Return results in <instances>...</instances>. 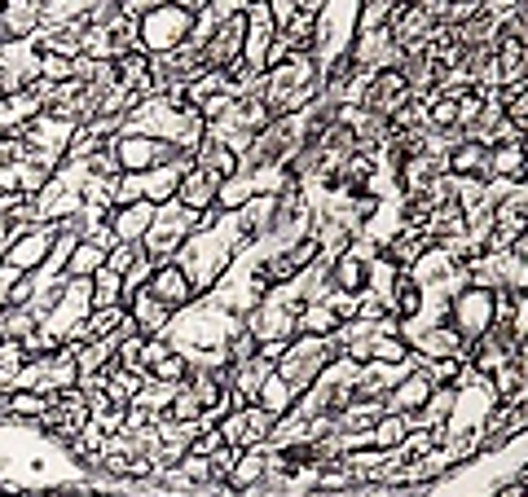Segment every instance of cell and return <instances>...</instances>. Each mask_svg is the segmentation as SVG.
Wrapping results in <instances>:
<instances>
[{
  "label": "cell",
  "mask_w": 528,
  "mask_h": 497,
  "mask_svg": "<svg viewBox=\"0 0 528 497\" xmlns=\"http://www.w3.org/2000/svg\"><path fill=\"white\" fill-rule=\"evenodd\" d=\"M84 471L75 467L71 449L53 445L40 423L0 418V493H49L80 489Z\"/></svg>",
  "instance_id": "obj_1"
},
{
  "label": "cell",
  "mask_w": 528,
  "mask_h": 497,
  "mask_svg": "<svg viewBox=\"0 0 528 497\" xmlns=\"http://www.w3.org/2000/svg\"><path fill=\"white\" fill-rule=\"evenodd\" d=\"M190 31H194L190 9L163 0V5H154L150 14L137 18V49L150 53V58H154V53H172V49H181V44L190 40Z\"/></svg>",
  "instance_id": "obj_2"
},
{
  "label": "cell",
  "mask_w": 528,
  "mask_h": 497,
  "mask_svg": "<svg viewBox=\"0 0 528 497\" xmlns=\"http://www.w3.org/2000/svg\"><path fill=\"white\" fill-rule=\"evenodd\" d=\"M190 234H194V212H185L181 203H168L154 212L141 247H146V256L154 264H163V260H176V251L190 242Z\"/></svg>",
  "instance_id": "obj_3"
},
{
  "label": "cell",
  "mask_w": 528,
  "mask_h": 497,
  "mask_svg": "<svg viewBox=\"0 0 528 497\" xmlns=\"http://www.w3.org/2000/svg\"><path fill=\"white\" fill-rule=\"evenodd\" d=\"M493 317H498V308H493V291L489 286H471L462 282L454 295H449V326L458 330L462 339H484L493 326Z\"/></svg>",
  "instance_id": "obj_4"
},
{
  "label": "cell",
  "mask_w": 528,
  "mask_h": 497,
  "mask_svg": "<svg viewBox=\"0 0 528 497\" xmlns=\"http://www.w3.org/2000/svg\"><path fill=\"white\" fill-rule=\"evenodd\" d=\"M53 242H58V225L22 229V234L9 238L0 264H9V269H18V273H40L44 260H49V251H53Z\"/></svg>",
  "instance_id": "obj_5"
},
{
  "label": "cell",
  "mask_w": 528,
  "mask_h": 497,
  "mask_svg": "<svg viewBox=\"0 0 528 497\" xmlns=\"http://www.w3.org/2000/svg\"><path fill=\"white\" fill-rule=\"evenodd\" d=\"M273 423H278V418L264 414L260 405H242V410H229L216 427H220V436H225V445H234V449H260V445H269Z\"/></svg>",
  "instance_id": "obj_6"
},
{
  "label": "cell",
  "mask_w": 528,
  "mask_h": 497,
  "mask_svg": "<svg viewBox=\"0 0 528 497\" xmlns=\"http://www.w3.org/2000/svg\"><path fill=\"white\" fill-rule=\"evenodd\" d=\"M146 291L159 300L163 308H172V313H181V308H190L194 300H198V291H194V282L185 278V269L176 260H163L159 269H154V278H150V286Z\"/></svg>",
  "instance_id": "obj_7"
},
{
  "label": "cell",
  "mask_w": 528,
  "mask_h": 497,
  "mask_svg": "<svg viewBox=\"0 0 528 497\" xmlns=\"http://www.w3.org/2000/svg\"><path fill=\"white\" fill-rule=\"evenodd\" d=\"M110 150L119 159V172L128 176H146L150 168H159V137H146V132H119Z\"/></svg>",
  "instance_id": "obj_8"
},
{
  "label": "cell",
  "mask_w": 528,
  "mask_h": 497,
  "mask_svg": "<svg viewBox=\"0 0 528 497\" xmlns=\"http://www.w3.org/2000/svg\"><path fill=\"white\" fill-rule=\"evenodd\" d=\"M216 198H220V176H212L207 168H185L181 172V185H176V203L185 207V212H207V207H216Z\"/></svg>",
  "instance_id": "obj_9"
},
{
  "label": "cell",
  "mask_w": 528,
  "mask_h": 497,
  "mask_svg": "<svg viewBox=\"0 0 528 497\" xmlns=\"http://www.w3.org/2000/svg\"><path fill=\"white\" fill-rule=\"evenodd\" d=\"M432 379H427L423 370H410L401 383L388 392V414H405V418H414L418 410H423L427 401H432Z\"/></svg>",
  "instance_id": "obj_10"
},
{
  "label": "cell",
  "mask_w": 528,
  "mask_h": 497,
  "mask_svg": "<svg viewBox=\"0 0 528 497\" xmlns=\"http://www.w3.org/2000/svg\"><path fill=\"white\" fill-rule=\"evenodd\" d=\"M128 317L137 322V335L141 339H159V335H168V326H172L176 313H172V308H163L150 291H137V295H132V304H128Z\"/></svg>",
  "instance_id": "obj_11"
},
{
  "label": "cell",
  "mask_w": 528,
  "mask_h": 497,
  "mask_svg": "<svg viewBox=\"0 0 528 497\" xmlns=\"http://www.w3.org/2000/svg\"><path fill=\"white\" fill-rule=\"evenodd\" d=\"M295 401H300V392H295L278 370H269V374H264V383L256 388V401H251V405H260L264 414L282 418V414H291V410H295Z\"/></svg>",
  "instance_id": "obj_12"
},
{
  "label": "cell",
  "mask_w": 528,
  "mask_h": 497,
  "mask_svg": "<svg viewBox=\"0 0 528 497\" xmlns=\"http://www.w3.org/2000/svg\"><path fill=\"white\" fill-rule=\"evenodd\" d=\"M154 212H159V207L146 203V198L132 203V207H115V212H110V229H115L119 242H141V238H146V229H150V220H154Z\"/></svg>",
  "instance_id": "obj_13"
},
{
  "label": "cell",
  "mask_w": 528,
  "mask_h": 497,
  "mask_svg": "<svg viewBox=\"0 0 528 497\" xmlns=\"http://www.w3.org/2000/svg\"><path fill=\"white\" fill-rule=\"evenodd\" d=\"M181 172L185 168H150L146 176H141V194H146V203H154V207L176 203V185H181Z\"/></svg>",
  "instance_id": "obj_14"
},
{
  "label": "cell",
  "mask_w": 528,
  "mask_h": 497,
  "mask_svg": "<svg viewBox=\"0 0 528 497\" xmlns=\"http://www.w3.org/2000/svg\"><path fill=\"white\" fill-rule=\"evenodd\" d=\"M97 269H106V247H97L93 238H80L71 247V256H66V278H93Z\"/></svg>",
  "instance_id": "obj_15"
},
{
  "label": "cell",
  "mask_w": 528,
  "mask_h": 497,
  "mask_svg": "<svg viewBox=\"0 0 528 497\" xmlns=\"http://www.w3.org/2000/svg\"><path fill=\"white\" fill-rule=\"evenodd\" d=\"M410 418L405 414H383L379 423L370 427V449H379V454H392V449L405 445V436H410Z\"/></svg>",
  "instance_id": "obj_16"
},
{
  "label": "cell",
  "mask_w": 528,
  "mask_h": 497,
  "mask_svg": "<svg viewBox=\"0 0 528 497\" xmlns=\"http://www.w3.org/2000/svg\"><path fill=\"white\" fill-rule=\"evenodd\" d=\"M330 278H335V291L361 295V291H370V264H361L352 256H339V260H330Z\"/></svg>",
  "instance_id": "obj_17"
},
{
  "label": "cell",
  "mask_w": 528,
  "mask_h": 497,
  "mask_svg": "<svg viewBox=\"0 0 528 497\" xmlns=\"http://www.w3.org/2000/svg\"><path fill=\"white\" fill-rule=\"evenodd\" d=\"M264 471H269V445L242 449V458H238V467H234V476H229V484H234V489H247V484H256Z\"/></svg>",
  "instance_id": "obj_18"
},
{
  "label": "cell",
  "mask_w": 528,
  "mask_h": 497,
  "mask_svg": "<svg viewBox=\"0 0 528 497\" xmlns=\"http://www.w3.org/2000/svg\"><path fill=\"white\" fill-rule=\"evenodd\" d=\"M49 405H53V396H44V392H14V396H9V414H5V418L40 423V418L49 414Z\"/></svg>",
  "instance_id": "obj_19"
},
{
  "label": "cell",
  "mask_w": 528,
  "mask_h": 497,
  "mask_svg": "<svg viewBox=\"0 0 528 497\" xmlns=\"http://www.w3.org/2000/svg\"><path fill=\"white\" fill-rule=\"evenodd\" d=\"M168 418H172V423H198V418H203V405H198V396H194L190 383H181V388H176L172 405H168Z\"/></svg>",
  "instance_id": "obj_20"
},
{
  "label": "cell",
  "mask_w": 528,
  "mask_h": 497,
  "mask_svg": "<svg viewBox=\"0 0 528 497\" xmlns=\"http://www.w3.org/2000/svg\"><path fill=\"white\" fill-rule=\"evenodd\" d=\"M141 256H146V247H141V242H115V247L106 251V269L124 278V273H128V269H132V264H137Z\"/></svg>",
  "instance_id": "obj_21"
},
{
  "label": "cell",
  "mask_w": 528,
  "mask_h": 497,
  "mask_svg": "<svg viewBox=\"0 0 528 497\" xmlns=\"http://www.w3.org/2000/svg\"><path fill=\"white\" fill-rule=\"evenodd\" d=\"M141 176H115V181H110V212H115V207H132V203H141Z\"/></svg>",
  "instance_id": "obj_22"
},
{
  "label": "cell",
  "mask_w": 528,
  "mask_h": 497,
  "mask_svg": "<svg viewBox=\"0 0 528 497\" xmlns=\"http://www.w3.org/2000/svg\"><path fill=\"white\" fill-rule=\"evenodd\" d=\"M176 471H181V476L190 480L194 489H203V484H216V480H212V462H207V458H198V454H185V458H181V467H176Z\"/></svg>",
  "instance_id": "obj_23"
},
{
  "label": "cell",
  "mask_w": 528,
  "mask_h": 497,
  "mask_svg": "<svg viewBox=\"0 0 528 497\" xmlns=\"http://www.w3.org/2000/svg\"><path fill=\"white\" fill-rule=\"evenodd\" d=\"M489 497H528V484H520V480H506V484H498V489H493Z\"/></svg>",
  "instance_id": "obj_24"
},
{
  "label": "cell",
  "mask_w": 528,
  "mask_h": 497,
  "mask_svg": "<svg viewBox=\"0 0 528 497\" xmlns=\"http://www.w3.org/2000/svg\"><path fill=\"white\" fill-rule=\"evenodd\" d=\"M511 256L528 264V229H524V234H520V238H515V242H511Z\"/></svg>",
  "instance_id": "obj_25"
},
{
  "label": "cell",
  "mask_w": 528,
  "mask_h": 497,
  "mask_svg": "<svg viewBox=\"0 0 528 497\" xmlns=\"http://www.w3.org/2000/svg\"><path fill=\"white\" fill-rule=\"evenodd\" d=\"M80 497H115V493H97V489H84Z\"/></svg>",
  "instance_id": "obj_26"
},
{
  "label": "cell",
  "mask_w": 528,
  "mask_h": 497,
  "mask_svg": "<svg viewBox=\"0 0 528 497\" xmlns=\"http://www.w3.org/2000/svg\"><path fill=\"white\" fill-rule=\"evenodd\" d=\"M0 14H5V0H0Z\"/></svg>",
  "instance_id": "obj_27"
}]
</instances>
